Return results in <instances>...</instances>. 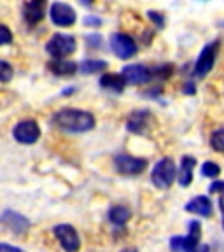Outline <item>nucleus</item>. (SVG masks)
<instances>
[{"instance_id":"23","label":"nucleus","mask_w":224,"mask_h":252,"mask_svg":"<svg viewBox=\"0 0 224 252\" xmlns=\"http://www.w3.org/2000/svg\"><path fill=\"white\" fill-rule=\"evenodd\" d=\"M12 77V68L7 62H2L0 63V79H2V83H7L11 81Z\"/></svg>"},{"instance_id":"22","label":"nucleus","mask_w":224,"mask_h":252,"mask_svg":"<svg viewBox=\"0 0 224 252\" xmlns=\"http://www.w3.org/2000/svg\"><path fill=\"white\" fill-rule=\"evenodd\" d=\"M201 173H203L205 177H210V179H216L217 175L221 173V168L217 163L214 161H205L203 166H201Z\"/></svg>"},{"instance_id":"31","label":"nucleus","mask_w":224,"mask_h":252,"mask_svg":"<svg viewBox=\"0 0 224 252\" xmlns=\"http://www.w3.org/2000/svg\"><path fill=\"white\" fill-rule=\"evenodd\" d=\"M221 207H223V212H224V193H223V198H221Z\"/></svg>"},{"instance_id":"29","label":"nucleus","mask_w":224,"mask_h":252,"mask_svg":"<svg viewBox=\"0 0 224 252\" xmlns=\"http://www.w3.org/2000/svg\"><path fill=\"white\" fill-rule=\"evenodd\" d=\"M84 23L86 25H96V27H98L102 21H100L98 18H91V16H88V18H84Z\"/></svg>"},{"instance_id":"1","label":"nucleus","mask_w":224,"mask_h":252,"mask_svg":"<svg viewBox=\"0 0 224 252\" xmlns=\"http://www.w3.org/2000/svg\"><path fill=\"white\" fill-rule=\"evenodd\" d=\"M56 126H60L62 130L72 131V133H83V131L93 130L95 118L81 109H63L58 110L53 118Z\"/></svg>"},{"instance_id":"19","label":"nucleus","mask_w":224,"mask_h":252,"mask_svg":"<svg viewBox=\"0 0 224 252\" xmlns=\"http://www.w3.org/2000/svg\"><path fill=\"white\" fill-rule=\"evenodd\" d=\"M109 219L112 220V224L123 226L126 220L130 219V210L126 209V207H121V205L112 207V209L109 210Z\"/></svg>"},{"instance_id":"10","label":"nucleus","mask_w":224,"mask_h":252,"mask_svg":"<svg viewBox=\"0 0 224 252\" xmlns=\"http://www.w3.org/2000/svg\"><path fill=\"white\" fill-rule=\"evenodd\" d=\"M49 16H51V21L58 27H70V25L75 23V11L70 7L68 4H63V2H55L51 5V11H49Z\"/></svg>"},{"instance_id":"4","label":"nucleus","mask_w":224,"mask_h":252,"mask_svg":"<svg viewBox=\"0 0 224 252\" xmlns=\"http://www.w3.org/2000/svg\"><path fill=\"white\" fill-rule=\"evenodd\" d=\"M75 39L72 35H67V33H55V35L49 39L46 49L51 56H55L56 60H62L63 56H68L75 51Z\"/></svg>"},{"instance_id":"7","label":"nucleus","mask_w":224,"mask_h":252,"mask_svg":"<svg viewBox=\"0 0 224 252\" xmlns=\"http://www.w3.org/2000/svg\"><path fill=\"white\" fill-rule=\"evenodd\" d=\"M53 233L56 235L58 242L67 252H77L81 247V238H79L77 231L72 228L70 224H58L53 228Z\"/></svg>"},{"instance_id":"24","label":"nucleus","mask_w":224,"mask_h":252,"mask_svg":"<svg viewBox=\"0 0 224 252\" xmlns=\"http://www.w3.org/2000/svg\"><path fill=\"white\" fill-rule=\"evenodd\" d=\"M12 39L11 32H9V28L5 27V25H0V44H9Z\"/></svg>"},{"instance_id":"9","label":"nucleus","mask_w":224,"mask_h":252,"mask_svg":"<svg viewBox=\"0 0 224 252\" xmlns=\"http://www.w3.org/2000/svg\"><path fill=\"white\" fill-rule=\"evenodd\" d=\"M116 168L125 175H138L147 168V161L142 158H133L130 154H118L116 156Z\"/></svg>"},{"instance_id":"2","label":"nucleus","mask_w":224,"mask_h":252,"mask_svg":"<svg viewBox=\"0 0 224 252\" xmlns=\"http://www.w3.org/2000/svg\"><path fill=\"white\" fill-rule=\"evenodd\" d=\"M201 238V224L198 220L189 222L188 236H172L170 240V249L173 252H194L198 249Z\"/></svg>"},{"instance_id":"6","label":"nucleus","mask_w":224,"mask_h":252,"mask_svg":"<svg viewBox=\"0 0 224 252\" xmlns=\"http://www.w3.org/2000/svg\"><path fill=\"white\" fill-rule=\"evenodd\" d=\"M110 49L121 60L133 58L137 55V44L126 33H114V35L110 37Z\"/></svg>"},{"instance_id":"17","label":"nucleus","mask_w":224,"mask_h":252,"mask_svg":"<svg viewBox=\"0 0 224 252\" xmlns=\"http://www.w3.org/2000/svg\"><path fill=\"white\" fill-rule=\"evenodd\" d=\"M100 84H102V88H105V90L121 93V91L125 90L126 81L121 74H103L102 77H100Z\"/></svg>"},{"instance_id":"5","label":"nucleus","mask_w":224,"mask_h":252,"mask_svg":"<svg viewBox=\"0 0 224 252\" xmlns=\"http://www.w3.org/2000/svg\"><path fill=\"white\" fill-rule=\"evenodd\" d=\"M217 49H219V40H214V42L207 44V46L201 49L200 56L196 60V65H194V75L196 77H205L214 67V62H216Z\"/></svg>"},{"instance_id":"18","label":"nucleus","mask_w":224,"mask_h":252,"mask_svg":"<svg viewBox=\"0 0 224 252\" xmlns=\"http://www.w3.org/2000/svg\"><path fill=\"white\" fill-rule=\"evenodd\" d=\"M47 67L51 68V72L56 75H72L77 70V65L74 62H67V60H55Z\"/></svg>"},{"instance_id":"28","label":"nucleus","mask_w":224,"mask_h":252,"mask_svg":"<svg viewBox=\"0 0 224 252\" xmlns=\"http://www.w3.org/2000/svg\"><path fill=\"white\" fill-rule=\"evenodd\" d=\"M2 252H23L21 249H18V247H11V245H7V244H2Z\"/></svg>"},{"instance_id":"21","label":"nucleus","mask_w":224,"mask_h":252,"mask_svg":"<svg viewBox=\"0 0 224 252\" xmlns=\"http://www.w3.org/2000/svg\"><path fill=\"white\" fill-rule=\"evenodd\" d=\"M210 146L219 153H224V128L214 131L212 137H210Z\"/></svg>"},{"instance_id":"8","label":"nucleus","mask_w":224,"mask_h":252,"mask_svg":"<svg viewBox=\"0 0 224 252\" xmlns=\"http://www.w3.org/2000/svg\"><path fill=\"white\" fill-rule=\"evenodd\" d=\"M12 135L20 144H35L40 137V128L33 119H27L14 126Z\"/></svg>"},{"instance_id":"32","label":"nucleus","mask_w":224,"mask_h":252,"mask_svg":"<svg viewBox=\"0 0 224 252\" xmlns=\"http://www.w3.org/2000/svg\"><path fill=\"white\" fill-rule=\"evenodd\" d=\"M125 252H137V251H133V249H131V251H125Z\"/></svg>"},{"instance_id":"27","label":"nucleus","mask_w":224,"mask_h":252,"mask_svg":"<svg viewBox=\"0 0 224 252\" xmlns=\"http://www.w3.org/2000/svg\"><path fill=\"white\" fill-rule=\"evenodd\" d=\"M209 191H210V193H217V191H223V193H224V181L214 182V184L209 188Z\"/></svg>"},{"instance_id":"11","label":"nucleus","mask_w":224,"mask_h":252,"mask_svg":"<svg viewBox=\"0 0 224 252\" xmlns=\"http://www.w3.org/2000/svg\"><path fill=\"white\" fill-rule=\"evenodd\" d=\"M121 75L125 77V81L128 84H144L149 83L153 74L147 67L144 65H128V67L123 68Z\"/></svg>"},{"instance_id":"15","label":"nucleus","mask_w":224,"mask_h":252,"mask_svg":"<svg viewBox=\"0 0 224 252\" xmlns=\"http://www.w3.org/2000/svg\"><path fill=\"white\" fill-rule=\"evenodd\" d=\"M2 222L7 224V228H11L12 231H16V233L27 231L28 224H30L23 216L12 212V210H4V212H2Z\"/></svg>"},{"instance_id":"16","label":"nucleus","mask_w":224,"mask_h":252,"mask_svg":"<svg viewBox=\"0 0 224 252\" xmlns=\"http://www.w3.org/2000/svg\"><path fill=\"white\" fill-rule=\"evenodd\" d=\"M196 166V159L191 156H184L181 159V168H179V184L182 188H188L193 182V168Z\"/></svg>"},{"instance_id":"20","label":"nucleus","mask_w":224,"mask_h":252,"mask_svg":"<svg viewBox=\"0 0 224 252\" xmlns=\"http://www.w3.org/2000/svg\"><path fill=\"white\" fill-rule=\"evenodd\" d=\"M107 68V62L103 60H86L79 65V70L83 74H96L100 70H105Z\"/></svg>"},{"instance_id":"3","label":"nucleus","mask_w":224,"mask_h":252,"mask_svg":"<svg viewBox=\"0 0 224 252\" xmlns=\"http://www.w3.org/2000/svg\"><path fill=\"white\" fill-rule=\"evenodd\" d=\"M177 175V168L173 165L170 158H163L154 165L153 172H151V181L156 188L160 189H168L172 186L173 179Z\"/></svg>"},{"instance_id":"30","label":"nucleus","mask_w":224,"mask_h":252,"mask_svg":"<svg viewBox=\"0 0 224 252\" xmlns=\"http://www.w3.org/2000/svg\"><path fill=\"white\" fill-rule=\"evenodd\" d=\"M194 252H210V249H209V245H200Z\"/></svg>"},{"instance_id":"12","label":"nucleus","mask_w":224,"mask_h":252,"mask_svg":"<svg viewBox=\"0 0 224 252\" xmlns=\"http://www.w3.org/2000/svg\"><path fill=\"white\" fill-rule=\"evenodd\" d=\"M151 123H153V116L149 114V110H135L126 123V128L131 133H146Z\"/></svg>"},{"instance_id":"13","label":"nucleus","mask_w":224,"mask_h":252,"mask_svg":"<svg viewBox=\"0 0 224 252\" xmlns=\"http://www.w3.org/2000/svg\"><path fill=\"white\" fill-rule=\"evenodd\" d=\"M44 7L46 2L44 0H33V2H27L23 5V16L28 25H37L39 21H42L44 18Z\"/></svg>"},{"instance_id":"25","label":"nucleus","mask_w":224,"mask_h":252,"mask_svg":"<svg viewBox=\"0 0 224 252\" xmlns=\"http://www.w3.org/2000/svg\"><path fill=\"white\" fill-rule=\"evenodd\" d=\"M88 44H90L91 47H100L102 46V37L98 35V33H93V35H88L86 37Z\"/></svg>"},{"instance_id":"33","label":"nucleus","mask_w":224,"mask_h":252,"mask_svg":"<svg viewBox=\"0 0 224 252\" xmlns=\"http://www.w3.org/2000/svg\"><path fill=\"white\" fill-rule=\"evenodd\" d=\"M223 228H224V220H223Z\"/></svg>"},{"instance_id":"14","label":"nucleus","mask_w":224,"mask_h":252,"mask_svg":"<svg viewBox=\"0 0 224 252\" xmlns=\"http://www.w3.org/2000/svg\"><path fill=\"white\" fill-rule=\"evenodd\" d=\"M186 210H188V212L198 214V216H201V217H210L212 216V203H210V200L207 196L200 194V196H196L191 201H188Z\"/></svg>"},{"instance_id":"26","label":"nucleus","mask_w":224,"mask_h":252,"mask_svg":"<svg viewBox=\"0 0 224 252\" xmlns=\"http://www.w3.org/2000/svg\"><path fill=\"white\" fill-rule=\"evenodd\" d=\"M149 18H151V20H153L154 23H156L160 28L163 27V18H161V16H160V12H153V11H149Z\"/></svg>"}]
</instances>
